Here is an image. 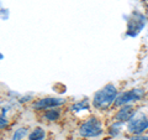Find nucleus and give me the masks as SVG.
Wrapping results in <instances>:
<instances>
[{
  "instance_id": "nucleus-1",
  "label": "nucleus",
  "mask_w": 148,
  "mask_h": 140,
  "mask_svg": "<svg viewBox=\"0 0 148 140\" xmlns=\"http://www.w3.org/2000/svg\"><path fill=\"white\" fill-rule=\"evenodd\" d=\"M117 91L115 88L114 85H106L104 88H101L100 91H98L94 96V107L96 108H108V107L112 103L114 100H116Z\"/></svg>"
},
{
  "instance_id": "nucleus-2",
  "label": "nucleus",
  "mask_w": 148,
  "mask_h": 140,
  "mask_svg": "<svg viewBox=\"0 0 148 140\" xmlns=\"http://www.w3.org/2000/svg\"><path fill=\"white\" fill-rule=\"evenodd\" d=\"M101 133H103L101 124L96 118H90L80 127V135L82 137H85V138L98 137Z\"/></svg>"
},
{
  "instance_id": "nucleus-3",
  "label": "nucleus",
  "mask_w": 148,
  "mask_h": 140,
  "mask_svg": "<svg viewBox=\"0 0 148 140\" xmlns=\"http://www.w3.org/2000/svg\"><path fill=\"white\" fill-rule=\"evenodd\" d=\"M143 96V92L141 89H131V91H127L125 93H121L117 98H116V102L115 104L116 105H123V104H127L130 102H136V100H140Z\"/></svg>"
},
{
  "instance_id": "nucleus-13",
  "label": "nucleus",
  "mask_w": 148,
  "mask_h": 140,
  "mask_svg": "<svg viewBox=\"0 0 148 140\" xmlns=\"http://www.w3.org/2000/svg\"><path fill=\"white\" fill-rule=\"evenodd\" d=\"M131 140H148V137H133Z\"/></svg>"
},
{
  "instance_id": "nucleus-8",
  "label": "nucleus",
  "mask_w": 148,
  "mask_h": 140,
  "mask_svg": "<svg viewBox=\"0 0 148 140\" xmlns=\"http://www.w3.org/2000/svg\"><path fill=\"white\" fill-rule=\"evenodd\" d=\"M43 138H45V130L42 128H36L30 134L29 140H43Z\"/></svg>"
},
{
  "instance_id": "nucleus-10",
  "label": "nucleus",
  "mask_w": 148,
  "mask_h": 140,
  "mask_svg": "<svg viewBox=\"0 0 148 140\" xmlns=\"http://www.w3.org/2000/svg\"><path fill=\"white\" fill-rule=\"evenodd\" d=\"M45 116H46V119H48V120H57L59 118V110H57V109L47 110Z\"/></svg>"
},
{
  "instance_id": "nucleus-7",
  "label": "nucleus",
  "mask_w": 148,
  "mask_h": 140,
  "mask_svg": "<svg viewBox=\"0 0 148 140\" xmlns=\"http://www.w3.org/2000/svg\"><path fill=\"white\" fill-rule=\"evenodd\" d=\"M133 115H135V109H133L132 105H123L121 109L117 112L116 114V120L119 122H128V120H131L133 118Z\"/></svg>"
},
{
  "instance_id": "nucleus-9",
  "label": "nucleus",
  "mask_w": 148,
  "mask_h": 140,
  "mask_svg": "<svg viewBox=\"0 0 148 140\" xmlns=\"http://www.w3.org/2000/svg\"><path fill=\"white\" fill-rule=\"evenodd\" d=\"M27 129L26 128H20V129H17L15 134L12 135V139L11 140H24L26 138V135H27Z\"/></svg>"
},
{
  "instance_id": "nucleus-6",
  "label": "nucleus",
  "mask_w": 148,
  "mask_h": 140,
  "mask_svg": "<svg viewBox=\"0 0 148 140\" xmlns=\"http://www.w3.org/2000/svg\"><path fill=\"white\" fill-rule=\"evenodd\" d=\"M132 17H133V20H131L128 22V27L133 25V29L131 31H128L127 34L130 36H136L138 32H140V30L145 26V17H143V15H141L140 12L132 14Z\"/></svg>"
},
{
  "instance_id": "nucleus-11",
  "label": "nucleus",
  "mask_w": 148,
  "mask_h": 140,
  "mask_svg": "<svg viewBox=\"0 0 148 140\" xmlns=\"http://www.w3.org/2000/svg\"><path fill=\"white\" fill-rule=\"evenodd\" d=\"M88 108H89V104H88V102H86V100H82V102H79V103L74 104V105L72 107V110H74V112H79V110L88 109Z\"/></svg>"
},
{
  "instance_id": "nucleus-4",
  "label": "nucleus",
  "mask_w": 148,
  "mask_h": 140,
  "mask_svg": "<svg viewBox=\"0 0 148 140\" xmlns=\"http://www.w3.org/2000/svg\"><path fill=\"white\" fill-rule=\"evenodd\" d=\"M147 128H148V118H146L145 115H141L136 119H131L127 127L128 132L133 134H141Z\"/></svg>"
},
{
  "instance_id": "nucleus-12",
  "label": "nucleus",
  "mask_w": 148,
  "mask_h": 140,
  "mask_svg": "<svg viewBox=\"0 0 148 140\" xmlns=\"http://www.w3.org/2000/svg\"><path fill=\"white\" fill-rule=\"evenodd\" d=\"M120 128H121V122L115 123V124L112 125V127L110 128V134H111V135H114V137H115V135H117V134H119V132H120V130H119Z\"/></svg>"
},
{
  "instance_id": "nucleus-5",
  "label": "nucleus",
  "mask_w": 148,
  "mask_h": 140,
  "mask_svg": "<svg viewBox=\"0 0 148 140\" xmlns=\"http://www.w3.org/2000/svg\"><path fill=\"white\" fill-rule=\"evenodd\" d=\"M64 99L62 98H43V99L37 100L34 104L35 109H47V108H54V107L62 105L64 103Z\"/></svg>"
}]
</instances>
